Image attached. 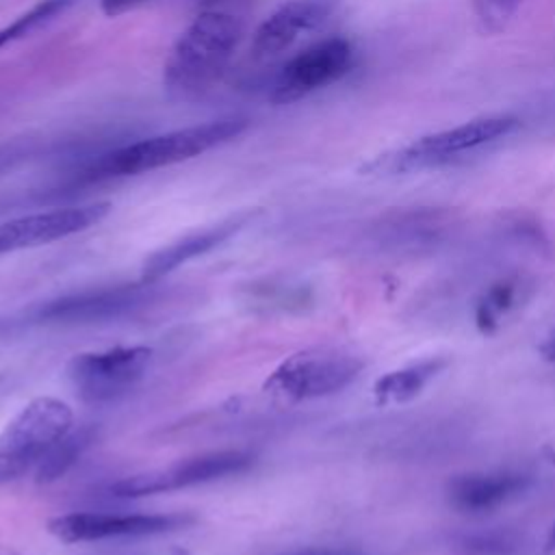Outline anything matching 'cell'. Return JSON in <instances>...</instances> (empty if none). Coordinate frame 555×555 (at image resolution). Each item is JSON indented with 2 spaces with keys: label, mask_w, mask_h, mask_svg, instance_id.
<instances>
[{
  "label": "cell",
  "mask_w": 555,
  "mask_h": 555,
  "mask_svg": "<svg viewBox=\"0 0 555 555\" xmlns=\"http://www.w3.org/2000/svg\"><path fill=\"white\" fill-rule=\"evenodd\" d=\"M72 427L74 412L65 401L54 397L30 399L0 431V486L37 468Z\"/></svg>",
  "instance_id": "obj_4"
},
{
  "label": "cell",
  "mask_w": 555,
  "mask_h": 555,
  "mask_svg": "<svg viewBox=\"0 0 555 555\" xmlns=\"http://www.w3.org/2000/svg\"><path fill=\"white\" fill-rule=\"evenodd\" d=\"M338 0H288L273 11L254 33L251 50L269 59L291 48L304 33L323 26L336 11Z\"/></svg>",
  "instance_id": "obj_12"
},
{
  "label": "cell",
  "mask_w": 555,
  "mask_h": 555,
  "mask_svg": "<svg viewBox=\"0 0 555 555\" xmlns=\"http://www.w3.org/2000/svg\"><path fill=\"white\" fill-rule=\"evenodd\" d=\"M518 291L520 282L516 278H501L483 291L475 306V323L481 334H492L499 327L501 317L516 304Z\"/></svg>",
  "instance_id": "obj_17"
},
{
  "label": "cell",
  "mask_w": 555,
  "mask_h": 555,
  "mask_svg": "<svg viewBox=\"0 0 555 555\" xmlns=\"http://www.w3.org/2000/svg\"><path fill=\"white\" fill-rule=\"evenodd\" d=\"M520 2L522 0H475L473 9H475L479 28L488 35H496L505 30V26L516 15Z\"/></svg>",
  "instance_id": "obj_19"
},
{
  "label": "cell",
  "mask_w": 555,
  "mask_h": 555,
  "mask_svg": "<svg viewBox=\"0 0 555 555\" xmlns=\"http://www.w3.org/2000/svg\"><path fill=\"white\" fill-rule=\"evenodd\" d=\"M462 548L466 551V555H509L516 548V542L509 533L492 531L464 538Z\"/></svg>",
  "instance_id": "obj_20"
},
{
  "label": "cell",
  "mask_w": 555,
  "mask_h": 555,
  "mask_svg": "<svg viewBox=\"0 0 555 555\" xmlns=\"http://www.w3.org/2000/svg\"><path fill=\"white\" fill-rule=\"evenodd\" d=\"M154 351L145 345L111 347L72 356L65 366L76 395L87 403H111L130 392L147 373Z\"/></svg>",
  "instance_id": "obj_6"
},
{
  "label": "cell",
  "mask_w": 555,
  "mask_h": 555,
  "mask_svg": "<svg viewBox=\"0 0 555 555\" xmlns=\"http://www.w3.org/2000/svg\"><path fill=\"white\" fill-rule=\"evenodd\" d=\"M516 128H518V117L514 115L479 117L449 130L418 137L416 141L403 147L377 154L375 158H371L360 167V173L397 176V173H410V171L436 167L460 156L462 152H470L479 145L503 139L512 134Z\"/></svg>",
  "instance_id": "obj_3"
},
{
  "label": "cell",
  "mask_w": 555,
  "mask_h": 555,
  "mask_svg": "<svg viewBox=\"0 0 555 555\" xmlns=\"http://www.w3.org/2000/svg\"><path fill=\"white\" fill-rule=\"evenodd\" d=\"M150 0H100V9L106 17H117L121 13H128Z\"/></svg>",
  "instance_id": "obj_21"
},
{
  "label": "cell",
  "mask_w": 555,
  "mask_h": 555,
  "mask_svg": "<svg viewBox=\"0 0 555 555\" xmlns=\"http://www.w3.org/2000/svg\"><path fill=\"white\" fill-rule=\"evenodd\" d=\"M243 35L241 20L225 11H202L173 43L163 80L176 95L206 91L228 67Z\"/></svg>",
  "instance_id": "obj_1"
},
{
  "label": "cell",
  "mask_w": 555,
  "mask_h": 555,
  "mask_svg": "<svg viewBox=\"0 0 555 555\" xmlns=\"http://www.w3.org/2000/svg\"><path fill=\"white\" fill-rule=\"evenodd\" d=\"M447 366H449V358L431 356V358L418 360L414 364H408L403 369H397V371H390V373L382 375L373 384V395H375L377 405L405 403V401L414 399Z\"/></svg>",
  "instance_id": "obj_15"
},
{
  "label": "cell",
  "mask_w": 555,
  "mask_h": 555,
  "mask_svg": "<svg viewBox=\"0 0 555 555\" xmlns=\"http://www.w3.org/2000/svg\"><path fill=\"white\" fill-rule=\"evenodd\" d=\"M93 440H95V427L85 425L80 429H72L41 460V464L37 466V481L50 483V481H56L59 477H63Z\"/></svg>",
  "instance_id": "obj_16"
},
{
  "label": "cell",
  "mask_w": 555,
  "mask_h": 555,
  "mask_svg": "<svg viewBox=\"0 0 555 555\" xmlns=\"http://www.w3.org/2000/svg\"><path fill=\"white\" fill-rule=\"evenodd\" d=\"M191 514H100L72 512L48 520V533L65 544L100 542L111 538H145L193 525Z\"/></svg>",
  "instance_id": "obj_8"
},
{
  "label": "cell",
  "mask_w": 555,
  "mask_h": 555,
  "mask_svg": "<svg viewBox=\"0 0 555 555\" xmlns=\"http://www.w3.org/2000/svg\"><path fill=\"white\" fill-rule=\"evenodd\" d=\"M254 217V210H245V212H236L215 225L202 228L197 232H191L160 249H156L154 254H150L143 264H141V284H154L160 278H165L167 273H171L173 269H178L180 264L219 247L223 241H228L230 236H234L249 219Z\"/></svg>",
  "instance_id": "obj_13"
},
{
  "label": "cell",
  "mask_w": 555,
  "mask_h": 555,
  "mask_svg": "<svg viewBox=\"0 0 555 555\" xmlns=\"http://www.w3.org/2000/svg\"><path fill=\"white\" fill-rule=\"evenodd\" d=\"M531 475L514 468L453 475L444 486L447 503L462 514H488L520 496L531 486Z\"/></svg>",
  "instance_id": "obj_11"
},
{
  "label": "cell",
  "mask_w": 555,
  "mask_h": 555,
  "mask_svg": "<svg viewBox=\"0 0 555 555\" xmlns=\"http://www.w3.org/2000/svg\"><path fill=\"white\" fill-rule=\"evenodd\" d=\"M147 286V284H141ZM141 286H115L108 291H98V293H87L78 297H67L61 301L50 304L46 310H41V317L46 319H102L117 314L132 304L139 301V288Z\"/></svg>",
  "instance_id": "obj_14"
},
{
  "label": "cell",
  "mask_w": 555,
  "mask_h": 555,
  "mask_svg": "<svg viewBox=\"0 0 555 555\" xmlns=\"http://www.w3.org/2000/svg\"><path fill=\"white\" fill-rule=\"evenodd\" d=\"M301 555H332V553H301Z\"/></svg>",
  "instance_id": "obj_24"
},
{
  "label": "cell",
  "mask_w": 555,
  "mask_h": 555,
  "mask_svg": "<svg viewBox=\"0 0 555 555\" xmlns=\"http://www.w3.org/2000/svg\"><path fill=\"white\" fill-rule=\"evenodd\" d=\"M254 464L251 455L245 451H212L197 457L180 460L167 468L137 473L130 477H124L111 486V492L115 496H147L158 492H173L199 483H208L215 479H223L228 475L245 473Z\"/></svg>",
  "instance_id": "obj_7"
},
{
  "label": "cell",
  "mask_w": 555,
  "mask_h": 555,
  "mask_svg": "<svg viewBox=\"0 0 555 555\" xmlns=\"http://www.w3.org/2000/svg\"><path fill=\"white\" fill-rule=\"evenodd\" d=\"M540 356L546 360V362H555V332L548 334L544 338V343L540 345Z\"/></svg>",
  "instance_id": "obj_22"
},
{
  "label": "cell",
  "mask_w": 555,
  "mask_h": 555,
  "mask_svg": "<svg viewBox=\"0 0 555 555\" xmlns=\"http://www.w3.org/2000/svg\"><path fill=\"white\" fill-rule=\"evenodd\" d=\"M364 369L360 356L336 347H312L282 360L262 390L282 401H308L347 388Z\"/></svg>",
  "instance_id": "obj_5"
},
{
  "label": "cell",
  "mask_w": 555,
  "mask_h": 555,
  "mask_svg": "<svg viewBox=\"0 0 555 555\" xmlns=\"http://www.w3.org/2000/svg\"><path fill=\"white\" fill-rule=\"evenodd\" d=\"M546 553H555V522L551 525L548 535H546Z\"/></svg>",
  "instance_id": "obj_23"
},
{
  "label": "cell",
  "mask_w": 555,
  "mask_h": 555,
  "mask_svg": "<svg viewBox=\"0 0 555 555\" xmlns=\"http://www.w3.org/2000/svg\"><path fill=\"white\" fill-rule=\"evenodd\" d=\"M111 212L108 202L65 206L9 219L0 223V256L17 249L48 245L100 223Z\"/></svg>",
  "instance_id": "obj_10"
},
{
  "label": "cell",
  "mask_w": 555,
  "mask_h": 555,
  "mask_svg": "<svg viewBox=\"0 0 555 555\" xmlns=\"http://www.w3.org/2000/svg\"><path fill=\"white\" fill-rule=\"evenodd\" d=\"M245 128H247L245 119L225 117V119H215L199 126H189V128L171 130L165 134H156L100 156L93 163L91 173L98 178H119V176H137V173L154 171L167 165L195 158L217 145H223L230 139H236Z\"/></svg>",
  "instance_id": "obj_2"
},
{
  "label": "cell",
  "mask_w": 555,
  "mask_h": 555,
  "mask_svg": "<svg viewBox=\"0 0 555 555\" xmlns=\"http://www.w3.org/2000/svg\"><path fill=\"white\" fill-rule=\"evenodd\" d=\"M353 63L351 43L343 37L323 39L282 65L278 72L271 100L275 104L295 102L317 89L343 78Z\"/></svg>",
  "instance_id": "obj_9"
},
{
  "label": "cell",
  "mask_w": 555,
  "mask_h": 555,
  "mask_svg": "<svg viewBox=\"0 0 555 555\" xmlns=\"http://www.w3.org/2000/svg\"><path fill=\"white\" fill-rule=\"evenodd\" d=\"M78 0H39L35 7L24 11L20 17H15L11 24L0 28V48L15 43L35 30L50 24L54 17L63 15L69 7H74Z\"/></svg>",
  "instance_id": "obj_18"
}]
</instances>
